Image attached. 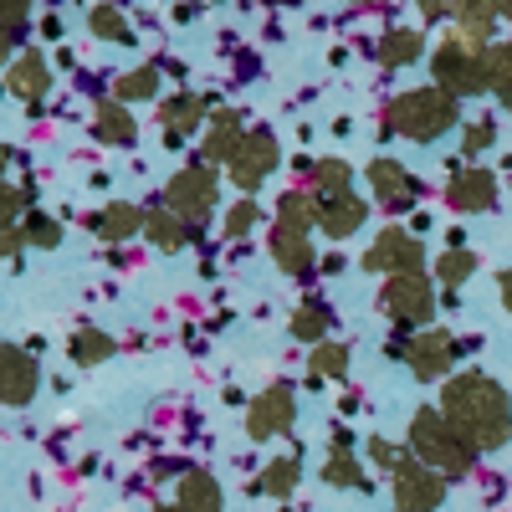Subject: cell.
<instances>
[{"label":"cell","mask_w":512,"mask_h":512,"mask_svg":"<svg viewBox=\"0 0 512 512\" xmlns=\"http://www.w3.org/2000/svg\"><path fill=\"white\" fill-rule=\"evenodd\" d=\"M441 415L472 451H502L512 441V400L482 369H461L441 384Z\"/></svg>","instance_id":"6da1fadb"},{"label":"cell","mask_w":512,"mask_h":512,"mask_svg":"<svg viewBox=\"0 0 512 512\" xmlns=\"http://www.w3.org/2000/svg\"><path fill=\"white\" fill-rule=\"evenodd\" d=\"M456 123H461V108H456L451 93H441V88H415V93H400L390 108H384L379 134H384V139L405 134V139H415V144H436L441 134H451Z\"/></svg>","instance_id":"7a4b0ae2"},{"label":"cell","mask_w":512,"mask_h":512,"mask_svg":"<svg viewBox=\"0 0 512 512\" xmlns=\"http://www.w3.org/2000/svg\"><path fill=\"white\" fill-rule=\"evenodd\" d=\"M405 441H410V456L425 461V466H431V472H441V477H466V472L477 466V451L456 436V425L441 415V405H420Z\"/></svg>","instance_id":"3957f363"},{"label":"cell","mask_w":512,"mask_h":512,"mask_svg":"<svg viewBox=\"0 0 512 512\" xmlns=\"http://www.w3.org/2000/svg\"><path fill=\"white\" fill-rule=\"evenodd\" d=\"M431 72H436V88L451 93V98H477V93L497 88V57H492V47H477V41H466L456 31L436 47Z\"/></svg>","instance_id":"277c9868"},{"label":"cell","mask_w":512,"mask_h":512,"mask_svg":"<svg viewBox=\"0 0 512 512\" xmlns=\"http://www.w3.org/2000/svg\"><path fill=\"white\" fill-rule=\"evenodd\" d=\"M379 308L390 313L400 328H420L436 318V282L420 272H400V277H384V292H379Z\"/></svg>","instance_id":"5b68a950"},{"label":"cell","mask_w":512,"mask_h":512,"mask_svg":"<svg viewBox=\"0 0 512 512\" xmlns=\"http://www.w3.org/2000/svg\"><path fill=\"white\" fill-rule=\"evenodd\" d=\"M164 210H175L190 231H200L210 221V210H216V169L210 164H185L180 175L164 185Z\"/></svg>","instance_id":"8992f818"},{"label":"cell","mask_w":512,"mask_h":512,"mask_svg":"<svg viewBox=\"0 0 512 512\" xmlns=\"http://www.w3.org/2000/svg\"><path fill=\"white\" fill-rule=\"evenodd\" d=\"M390 354H400L420 384H436V379H451V364H456L461 344L446 328H425V333L405 338V344H390Z\"/></svg>","instance_id":"52a82bcc"},{"label":"cell","mask_w":512,"mask_h":512,"mask_svg":"<svg viewBox=\"0 0 512 512\" xmlns=\"http://www.w3.org/2000/svg\"><path fill=\"white\" fill-rule=\"evenodd\" d=\"M390 487H395V507L400 512H436L446 502V477L431 472V466L415 461V456H405L390 472Z\"/></svg>","instance_id":"ba28073f"},{"label":"cell","mask_w":512,"mask_h":512,"mask_svg":"<svg viewBox=\"0 0 512 512\" xmlns=\"http://www.w3.org/2000/svg\"><path fill=\"white\" fill-rule=\"evenodd\" d=\"M282 164V149H277V134H272V128H246V144L236 149V159L226 164L231 169V180H236V190H256V185H262L267 175H272V169Z\"/></svg>","instance_id":"9c48e42d"},{"label":"cell","mask_w":512,"mask_h":512,"mask_svg":"<svg viewBox=\"0 0 512 512\" xmlns=\"http://www.w3.org/2000/svg\"><path fill=\"white\" fill-rule=\"evenodd\" d=\"M420 262H425V246H420V236H410L405 226L379 231V236H374V246L364 251V272H384V277L420 272Z\"/></svg>","instance_id":"30bf717a"},{"label":"cell","mask_w":512,"mask_h":512,"mask_svg":"<svg viewBox=\"0 0 512 512\" xmlns=\"http://www.w3.org/2000/svg\"><path fill=\"white\" fill-rule=\"evenodd\" d=\"M297 420V400L287 384H272V390H262L256 400H246V436L251 441H272V436H287Z\"/></svg>","instance_id":"8fae6325"},{"label":"cell","mask_w":512,"mask_h":512,"mask_svg":"<svg viewBox=\"0 0 512 512\" xmlns=\"http://www.w3.org/2000/svg\"><path fill=\"white\" fill-rule=\"evenodd\" d=\"M446 205H451V210H461V216L492 210V205H497V175H492V169H482V164L456 169L451 185H446Z\"/></svg>","instance_id":"7c38bea8"},{"label":"cell","mask_w":512,"mask_h":512,"mask_svg":"<svg viewBox=\"0 0 512 512\" xmlns=\"http://www.w3.org/2000/svg\"><path fill=\"white\" fill-rule=\"evenodd\" d=\"M36 384H41V369L31 359V349L21 344H6V354H0V395H6V405H31L36 400Z\"/></svg>","instance_id":"4fadbf2b"},{"label":"cell","mask_w":512,"mask_h":512,"mask_svg":"<svg viewBox=\"0 0 512 512\" xmlns=\"http://www.w3.org/2000/svg\"><path fill=\"white\" fill-rule=\"evenodd\" d=\"M6 88L36 113L41 98L52 93V67H47V57H41V52H21V57L11 62V72H6Z\"/></svg>","instance_id":"5bb4252c"},{"label":"cell","mask_w":512,"mask_h":512,"mask_svg":"<svg viewBox=\"0 0 512 512\" xmlns=\"http://www.w3.org/2000/svg\"><path fill=\"white\" fill-rule=\"evenodd\" d=\"M205 118H210V98H200V93H175L159 103V123H164L169 144H185Z\"/></svg>","instance_id":"9a60e30c"},{"label":"cell","mask_w":512,"mask_h":512,"mask_svg":"<svg viewBox=\"0 0 512 512\" xmlns=\"http://www.w3.org/2000/svg\"><path fill=\"white\" fill-rule=\"evenodd\" d=\"M241 144H246V128H241V113H236V108H221V113H210V134H205L200 164H231Z\"/></svg>","instance_id":"2e32d148"},{"label":"cell","mask_w":512,"mask_h":512,"mask_svg":"<svg viewBox=\"0 0 512 512\" xmlns=\"http://www.w3.org/2000/svg\"><path fill=\"white\" fill-rule=\"evenodd\" d=\"M369 190L390 210H410V200H415V180H410V169L400 159H374L369 164Z\"/></svg>","instance_id":"e0dca14e"},{"label":"cell","mask_w":512,"mask_h":512,"mask_svg":"<svg viewBox=\"0 0 512 512\" xmlns=\"http://www.w3.org/2000/svg\"><path fill=\"white\" fill-rule=\"evenodd\" d=\"M364 221H369V205H364L359 195H338V200H323V205H318V231H323L328 241L359 236Z\"/></svg>","instance_id":"ac0fdd59"},{"label":"cell","mask_w":512,"mask_h":512,"mask_svg":"<svg viewBox=\"0 0 512 512\" xmlns=\"http://www.w3.org/2000/svg\"><path fill=\"white\" fill-rule=\"evenodd\" d=\"M272 262L287 272V277H308L313 272V262H318V251H313V241H308V231H292V226H277L272 231Z\"/></svg>","instance_id":"d6986e66"},{"label":"cell","mask_w":512,"mask_h":512,"mask_svg":"<svg viewBox=\"0 0 512 512\" xmlns=\"http://www.w3.org/2000/svg\"><path fill=\"white\" fill-rule=\"evenodd\" d=\"M93 134H98V144L128 149V144L139 139V123H134V113H128L118 98H103V103H98V113H93Z\"/></svg>","instance_id":"ffe728a7"},{"label":"cell","mask_w":512,"mask_h":512,"mask_svg":"<svg viewBox=\"0 0 512 512\" xmlns=\"http://www.w3.org/2000/svg\"><path fill=\"white\" fill-rule=\"evenodd\" d=\"M420 52H425V31H415V26H390V31L379 36V47H374V57H379L384 72L410 67Z\"/></svg>","instance_id":"44dd1931"},{"label":"cell","mask_w":512,"mask_h":512,"mask_svg":"<svg viewBox=\"0 0 512 512\" xmlns=\"http://www.w3.org/2000/svg\"><path fill=\"white\" fill-rule=\"evenodd\" d=\"M318 205L323 200H338V195H354V169L344 164V159H318L313 169H308V185H303Z\"/></svg>","instance_id":"7402d4cb"},{"label":"cell","mask_w":512,"mask_h":512,"mask_svg":"<svg viewBox=\"0 0 512 512\" xmlns=\"http://www.w3.org/2000/svg\"><path fill=\"white\" fill-rule=\"evenodd\" d=\"M93 226H98V236H103V241H128V236H139V231L149 226V210L128 205V200H113Z\"/></svg>","instance_id":"603a6c76"},{"label":"cell","mask_w":512,"mask_h":512,"mask_svg":"<svg viewBox=\"0 0 512 512\" xmlns=\"http://www.w3.org/2000/svg\"><path fill=\"white\" fill-rule=\"evenodd\" d=\"M144 236L159 246V251H185V241H190V226L175 216V210H149V226H144Z\"/></svg>","instance_id":"cb8c5ba5"},{"label":"cell","mask_w":512,"mask_h":512,"mask_svg":"<svg viewBox=\"0 0 512 512\" xmlns=\"http://www.w3.org/2000/svg\"><path fill=\"white\" fill-rule=\"evenodd\" d=\"M180 507L185 512H221V487L210 472H185L180 482Z\"/></svg>","instance_id":"d4e9b609"},{"label":"cell","mask_w":512,"mask_h":512,"mask_svg":"<svg viewBox=\"0 0 512 512\" xmlns=\"http://www.w3.org/2000/svg\"><path fill=\"white\" fill-rule=\"evenodd\" d=\"M451 16H456V36H466V41H477V47H487V36H492V26H497V6H451Z\"/></svg>","instance_id":"484cf974"},{"label":"cell","mask_w":512,"mask_h":512,"mask_svg":"<svg viewBox=\"0 0 512 512\" xmlns=\"http://www.w3.org/2000/svg\"><path fill=\"white\" fill-rule=\"evenodd\" d=\"M297 477H303L297 456H277V461L262 466V477H256V492H267V497H292V492H297Z\"/></svg>","instance_id":"4316f807"},{"label":"cell","mask_w":512,"mask_h":512,"mask_svg":"<svg viewBox=\"0 0 512 512\" xmlns=\"http://www.w3.org/2000/svg\"><path fill=\"white\" fill-rule=\"evenodd\" d=\"M277 226H292V231H313L318 226V200L308 190H287L277 200Z\"/></svg>","instance_id":"83f0119b"},{"label":"cell","mask_w":512,"mask_h":512,"mask_svg":"<svg viewBox=\"0 0 512 512\" xmlns=\"http://www.w3.org/2000/svg\"><path fill=\"white\" fill-rule=\"evenodd\" d=\"M67 359H77V364H103V359H113V338H108L103 328H77V333L67 338Z\"/></svg>","instance_id":"f1b7e54d"},{"label":"cell","mask_w":512,"mask_h":512,"mask_svg":"<svg viewBox=\"0 0 512 512\" xmlns=\"http://www.w3.org/2000/svg\"><path fill=\"white\" fill-rule=\"evenodd\" d=\"M113 98H118V103H149V98H159V72H154V62L123 72V77L113 82Z\"/></svg>","instance_id":"f546056e"},{"label":"cell","mask_w":512,"mask_h":512,"mask_svg":"<svg viewBox=\"0 0 512 512\" xmlns=\"http://www.w3.org/2000/svg\"><path fill=\"white\" fill-rule=\"evenodd\" d=\"M88 26H93L98 41H118V47H128V41H134V21H128L118 6H93V11H88Z\"/></svg>","instance_id":"4dcf8cb0"},{"label":"cell","mask_w":512,"mask_h":512,"mask_svg":"<svg viewBox=\"0 0 512 512\" xmlns=\"http://www.w3.org/2000/svg\"><path fill=\"white\" fill-rule=\"evenodd\" d=\"M349 374V349L344 344H318L308 354V379L323 384V379H344Z\"/></svg>","instance_id":"1f68e13d"},{"label":"cell","mask_w":512,"mask_h":512,"mask_svg":"<svg viewBox=\"0 0 512 512\" xmlns=\"http://www.w3.org/2000/svg\"><path fill=\"white\" fill-rule=\"evenodd\" d=\"M323 333H328V308L323 303H303V308L292 313V338H297V344H313L318 349V344H328Z\"/></svg>","instance_id":"d6a6232c"},{"label":"cell","mask_w":512,"mask_h":512,"mask_svg":"<svg viewBox=\"0 0 512 512\" xmlns=\"http://www.w3.org/2000/svg\"><path fill=\"white\" fill-rule=\"evenodd\" d=\"M323 482H328V487H359V492L369 487V482H364V466H359L354 451H333V456L323 461Z\"/></svg>","instance_id":"836d02e7"},{"label":"cell","mask_w":512,"mask_h":512,"mask_svg":"<svg viewBox=\"0 0 512 512\" xmlns=\"http://www.w3.org/2000/svg\"><path fill=\"white\" fill-rule=\"evenodd\" d=\"M472 272H477V251H466V246H451V251L441 256V262H436V277H441V287H446V292H456Z\"/></svg>","instance_id":"e575fe53"},{"label":"cell","mask_w":512,"mask_h":512,"mask_svg":"<svg viewBox=\"0 0 512 512\" xmlns=\"http://www.w3.org/2000/svg\"><path fill=\"white\" fill-rule=\"evenodd\" d=\"M21 236H26V246H36V251H52V246L62 241V221H52V216H41V210H31V216L21 221Z\"/></svg>","instance_id":"d590c367"},{"label":"cell","mask_w":512,"mask_h":512,"mask_svg":"<svg viewBox=\"0 0 512 512\" xmlns=\"http://www.w3.org/2000/svg\"><path fill=\"white\" fill-rule=\"evenodd\" d=\"M256 221H262V210H256V200H251V195H241V200L226 210V236H231V241H241V236H251V231H256Z\"/></svg>","instance_id":"8d00e7d4"},{"label":"cell","mask_w":512,"mask_h":512,"mask_svg":"<svg viewBox=\"0 0 512 512\" xmlns=\"http://www.w3.org/2000/svg\"><path fill=\"white\" fill-rule=\"evenodd\" d=\"M0 216H6V231H16L31 216V195L16 190V185H6V190H0Z\"/></svg>","instance_id":"74e56055"},{"label":"cell","mask_w":512,"mask_h":512,"mask_svg":"<svg viewBox=\"0 0 512 512\" xmlns=\"http://www.w3.org/2000/svg\"><path fill=\"white\" fill-rule=\"evenodd\" d=\"M492 57H497V98H502V108L512 113V41H502V47H492Z\"/></svg>","instance_id":"f35d334b"},{"label":"cell","mask_w":512,"mask_h":512,"mask_svg":"<svg viewBox=\"0 0 512 512\" xmlns=\"http://www.w3.org/2000/svg\"><path fill=\"white\" fill-rule=\"evenodd\" d=\"M497 144V123L492 118H482V123H472V128H466V139H461V154H482V149H492Z\"/></svg>","instance_id":"ab89813d"},{"label":"cell","mask_w":512,"mask_h":512,"mask_svg":"<svg viewBox=\"0 0 512 512\" xmlns=\"http://www.w3.org/2000/svg\"><path fill=\"white\" fill-rule=\"evenodd\" d=\"M26 21H31V11L21 6V0H11L6 6V47H16V41L26 36Z\"/></svg>","instance_id":"60d3db41"},{"label":"cell","mask_w":512,"mask_h":512,"mask_svg":"<svg viewBox=\"0 0 512 512\" xmlns=\"http://www.w3.org/2000/svg\"><path fill=\"white\" fill-rule=\"evenodd\" d=\"M369 461H374V466H384V472H395V466H400L405 456H400L390 441H384V436H369Z\"/></svg>","instance_id":"b9f144b4"},{"label":"cell","mask_w":512,"mask_h":512,"mask_svg":"<svg viewBox=\"0 0 512 512\" xmlns=\"http://www.w3.org/2000/svg\"><path fill=\"white\" fill-rule=\"evenodd\" d=\"M0 251H6V262H21V251H26V236H21V226H16V231H6Z\"/></svg>","instance_id":"7bdbcfd3"},{"label":"cell","mask_w":512,"mask_h":512,"mask_svg":"<svg viewBox=\"0 0 512 512\" xmlns=\"http://www.w3.org/2000/svg\"><path fill=\"white\" fill-rule=\"evenodd\" d=\"M497 292H502V308L512 313V272H502V277H497Z\"/></svg>","instance_id":"ee69618b"},{"label":"cell","mask_w":512,"mask_h":512,"mask_svg":"<svg viewBox=\"0 0 512 512\" xmlns=\"http://www.w3.org/2000/svg\"><path fill=\"white\" fill-rule=\"evenodd\" d=\"M154 512H185V507H180V502H175V507H154Z\"/></svg>","instance_id":"f6af8a7d"}]
</instances>
